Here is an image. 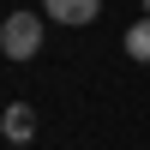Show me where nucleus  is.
I'll use <instances>...</instances> for the list:
<instances>
[{"label":"nucleus","mask_w":150,"mask_h":150,"mask_svg":"<svg viewBox=\"0 0 150 150\" xmlns=\"http://www.w3.org/2000/svg\"><path fill=\"white\" fill-rule=\"evenodd\" d=\"M0 48H6L12 60H30L36 48H42V18H36V12H12V18L0 24Z\"/></svg>","instance_id":"f257e3e1"},{"label":"nucleus","mask_w":150,"mask_h":150,"mask_svg":"<svg viewBox=\"0 0 150 150\" xmlns=\"http://www.w3.org/2000/svg\"><path fill=\"white\" fill-rule=\"evenodd\" d=\"M42 12L60 18V24H90L96 12H102V0H42Z\"/></svg>","instance_id":"f03ea898"},{"label":"nucleus","mask_w":150,"mask_h":150,"mask_svg":"<svg viewBox=\"0 0 150 150\" xmlns=\"http://www.w3.org/2000/svg\"><path fill=\"white\" fill-rule=\"evenodd\" d=\"M0 126H6V138H12V144H24V138H30V126H36V114H30V108H24V102H12Z\"/></svg>","instance_id":"7ed1b4c3"},{"label":"nucleus","mask_w":150,"mask_h":150,"mask_svg":"<svg viewBox=\"0 0 150 150\" xmlns=\"http://www.w3.org/2000/svg\"><path fill=\"white\" fill-rule=\"evenodd\" d=\"M126 54H132V60H150V12L126 30Z\"/></svg>","instance_id":"20e7f679"},{"label":"nucleus","mask_w":150,"mask_h":150,"mask_svg":"<svg viewBox=\"0 0 150 150\" xmlns=\"http://www.w3.org/2000/svg\"><path fill=\"white\" fill-rule=\"evenodd\" d=\"M144 12H150V0H144Z\"/></svg>","instance_id":"39448f33"}]
</instances>
